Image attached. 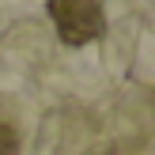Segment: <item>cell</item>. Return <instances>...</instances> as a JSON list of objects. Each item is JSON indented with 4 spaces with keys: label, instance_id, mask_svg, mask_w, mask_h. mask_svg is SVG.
<instances>
[{
    "label": "cell",
    "instance_id": "cell-1",
    "mask_svg": "<svg viewBox=\"0 0 155 155\" xmlns=\"http://www.w3.org/2000/svg\"><path fill=\"white\" fill-rule=\"evenodd\" d=\"M49 19L57 27L61 42L68 45L98 42L106 30V15L98 0H49Z\"/></svg>",
    "mask_w": 155,
    "mask_h": 155
},
{
    "label": "cell",
    "instance_id": "cell-2",
    "mask_svg": "<svg viewBox=\"0 0 155 155\" xmlns=\"http://www.w3.org/2000/svg\"><path fill=\"white\" fill-rule=\"evenodd\" d=\"M0 155H19V136L12 125H0Z\"/></svg>",
    "mask_w": 155,
    "mask_h": 155
}]
</instances>
